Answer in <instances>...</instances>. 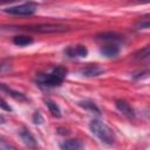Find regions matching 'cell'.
I'll return each mask as SVG.
<instances>
[{
    "instance_id": "obj_1",
    "label": "cell",
    "mask_w": 150,
    "mask_h": 150,
    "mask_svg": "<svg viewBox=\"0 0 150 150\" xmlns=\"http://www.w3.org/2000/svg\"><path fill=\"white\" fill-rule=\"evenodd\" d=\"M67 73H68L67 68H64L62 66H59V67L54 68L48 74H38L35 81L39 86L45 87V88L56 87V86H60L63 82V80L67 76Z\"/></svg>"
},
{
    "instance_id": "obj_2",
    "label": "cell",
    "mask_w": 150,
    "mask_h": 150,
    "mask_svg": "<svg viewBox=\"0 0 150 150\" xmlns=\"http://www.w3.org/2000/svg\"><path fill=\"white\" fill-rule=\"evenodd\" d=\"M89 129L93 132V135H95L102 143L111 145L115 142V134L114 131L103 122L98 121V120H93L89 123Z\"/></svg>"
},
{
    "instance_id": "obj_3",
    "label": "cell",
    "mask_w": 150,
    "mask_h": 150,
    "mask_svg": "<svg viewBox=\"0 0 150 150\" xmlns=\"http://www.w3.org/2000/svg\"><path fill=\"white\" fill-rule=\"evenodd\" d=\"M22 29L29 30V32H35V33H63L68 32L69 27L62 26V25H38V26H28V27H22Z\"/></svg>"
},
{
    "instance_id": "obj_4",
    "label": "cell",
    "mask_w": 150,
    "mask_h": 150,
    "mask_svg": "<svg viewBox=\"0 0 150 150\" xmlns=\"http://www.w3.org/2000/svg\"><path fill=\"white\" fill-rule=\"evenodd\" d=\"M35 11H36V4H34V2H26L22 5L5 8L6 13L13 14V15H30V14L35 13Z\"/></svg>"
},
{
    "instance_id": "obj_5",
    "label": "cell",
    "mask_w": 150,
    "mask_h": 150,
    "mask_svg": "<svg viewBox=\"0 0 150 150\" xmlns=\"http://www.w3.org/2000/svg\"><path fill=\"white\" fill-rule=\"evenodd\" d=\"M64 54L68 57H83L88 54V49L86 48V46L77 45V46L68 47L67 49H64Z\"/></svg>"
},
{
    "instance_id": "obj_6",
    "label": "cell",
    "mask_w": 150,
    "mask_h": 150,
    "mask_svg": "<svg viewBox=\"0 0 150 150\" xmlns=\"http://www.w3.org/2000/svg\"><path fill=\"white\" fill-rule=\"evenodd\" d=\"M115 104H116V108L118 109V111H121L128 118H134L135 117V110H134V108L127 101H124V100H117Z\"/></svg>"
},
{
    "instance_id": "obj_7",
    "label": "cell",
    "mask_w": 150,
    "mask_h": 150,
    "mask_svg": "<svg viewBox=\"0 0 150 150\" xmlns=\"http://www.w3.org/2000/svg\"><path fill=\"white\" fill-rule=\"evenodd\" d=\"M80 73L83 75V76H87V77H94V76H98L101 75L102 73H104V69L102 67H100L98 64H88L87 67L82 68L80 70Z\"/></svg>"
},
{
    "instance_id": "obj_8",
    "label": "cell",
    "mask_w": 150,
    "mask_h": 150,
    "mask_svg": "<svg viewBox=\"0 0 150 150\" xmlns=\"http://www.w3.org/2000/svg\"><path fill=\"white\" fill-rule=\"evenodd\" d=\"M61 150H84V146L81 141L71 138V139H66L60 143Z\"/></svg>"
},
{
    "instance_id": "obj_9",
    "label": "cell",
    "mask_w": 150,
    "mask_h": 150,
    "mask_svg": "<svg viewBox=\"0 0 150 150\" xmlns=\"http://www.w3.org/2000/svg\"><path fill=\"white\" fill-rule=\"evenodd\" d=\"M22 142L28 146V148H32V149H35L36 148V141H35V137L32 135V132L27 129H22L20 132H19Z\"/></svg>"
},
{
    "instance_id": "obj_10",
    "label": "cell",
    "mask_w": 150,
    "mask_h": 150,
    "mask_svg": "<svg viewBox=\"0 0 150 150\" xmlns=\"http://www.w3.org/2000/svg\"><path fill=\"white\" fill-rule=\"evenodd\" d=\"M120 47L117 43H108L101 48V54L104 55L105 57H114L118 54Z\"/></svg>"
},
{
    "instance_id": "obj_11",
    "label": "cell",
    "mask_w": 150,
    "mask_h": 150,
    "mask_svg": "<svg viewBox=\"0 0 150 150\" xmlns=\"http://www.w3.org/2000/svg\"><path fill=\"white\" fill-rule=\"evenodd\" d=\"M96 39L101 41H107L109 43H116V42L122 41V36L116 33H101L96 36Z\"/></svg>"
},
{
    "instance_id": "obj_12",
    "label": "cell",
    "mask_w": 150,
    "mask_h": 150,
    "mask_svg": "<svg viewBox=\"0 0 150 150\" xmlns=\"http://www.w3.org/2000/svg\"><path fill=\"white\" fill-rule=\"evenodd\" d=\"M33 42V39L29 38V36H26V35H16L13 38V43L19 46V47H25V46H28Z\"/></svg>"
},
{
    "instance_id": "obj_13",
    "label": "cell",
    "mask_w": 150,
    "mask_h": 150,
    "mask_svg": "<svg viewBox=\"0 0 150 150\" xmlns=\"http://www.w3.org/2000/svg\"><path fill=\"white\" fill-rule=\"evenodd\" d=\"M46 105H47L49 112H50L53 116H55V117H61V110H60V107H59L55 102H53L52 100H46Z\"/></svg>"
},
{
    "instance_id": "obj_14",
    "label": "cell",
    "mask_w": 150,
    "mask_h": 150,
    "mask_svg": "<svg viewBox=\"0 0 150 150\" xmlns=\"http://www.w3.org/2000/svg\"><path fill=\"white\" fill-rule=\"evenodd\" d=\"M79 105L82 107L84 110H88V111H91V112H95V114H100V109L91 101H87V100L86 101H81V102H79Z\"/></svg>"
},
{
    "instance_id": "obj_15",
    "label": "cell",
    "mask_w": 150,
    "mask_h": 150,
    "mask_svg": "<svg viewBox=\"0 0 150 150\" xmlns=\"http://www.w3.org/2000/svg\"><path fill=\"white\" fill-rule=\"evenodd\" d=\"M1 89L6 93H8V95H11L12 97H14L15 100H19V101H26V96L22 94V93H19V91H14L13 89L6 87L5 84H1Z\"/></svg>"
},
{
    "instance_id": "obj_16",
    "label": "cell",
    "mask_w": 150,
    "mask_h": 150,
    "mask_svg": "<svg viewBox=\"0 0 150 150\" xmlns=\"http://www.w3.org/2000/svg\"><path fill=\"white\" fill-rule=\"evenodd\" d=\"M134 57L136 60H145V59H149L150 57V45H148L144 48H142L138 52H136L135 55H134Z\"/></svg>"
},
{
    "instance_id": "obj_17",
    "label": "cell",
    "mask_w": 150,
    "mask_h": 150,
    "mask_svg": "<svg viewBox=\"0 0 150 150\" xmlns=\"http://www.w3.org/2000/svg\"><path fill=\"white\" fill-rule=\"evenodd\" d=\"M33 122L35 124H41L43 122V117L41 116V114L39 111H35L34 115H33Z\"/></svg>"
},
{
    "instance_id": "obj_18",
    "label": "cell",
    "mask_w": 150,
    "mask_h": 150,
    "mask_svg": "<svg viewBox=\"0 0 150 150\" xmlns=\"http://www.w3.org/2000/svg\"><path fill=\"white\" fill-rule=\"evenodd\" d=\"M0 150H16V149L13 148L12 145H9L8 143H6L5 139H1V142H0Z\"/></svg>"
},
{
    "instance_id": "obj_19",
    "label": "cell",
    "mask_w": 150,
    "mask_h": 150,
    "mask_svg": "<svg viewBox=\"0 0 150 150\" xmlns=\"http://www.w3.org/2000/svg\"><path fill=\"white\" fill-rule=\"evenodd\" d=\"M1 108H2V109H5V110H7V111H11V110H12V109H11V107L6 104V101H5L4 98L1 100Z\"/></svg>"
},
{
    "instance_id": "obj_20",
    "label": "cell",
    "mask_w": 150,
    "mask_h": 150,
    "mask_svg": "<svg viewBox=\"0 0 150 150\" xmlns=\"http://www.w3.org/2000/svg\"><path fill=\"white\" fill-rule=\"evenodd\" d=\"M146 115H148V117H149V118H150V109H149V110H148V112H146Z\"/></svg>"
}]
</instances>
